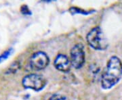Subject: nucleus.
<instances>
[{
    "instance_id": "39448f33",
    "label": "nucleus",
    "mask_w": 122,
    "mask_h": 100,
    "mask_svg": "<svg viewBox=\"0 0 122 100\" xmlns=\"http://www.w3.org/2000/svg\"><path fill=\"white\" fill-rule=\"evenodd\" d=\"M50 63L48 55L43 52L34 53L29 60L30 67L35 70H41L46 68Z\"/></svg>"
},
{
    "instance_id": "423d86ee",
    "label": "nucleus",
    "mask_w": 122,
    "mask_h": 100,
    "mask_svg": "<svg viewBox=\"0 0 122 100\" xmlns=\"http://www.w3.org/2000/svg\"><path fill=\"white\" fill-rule=\"evenodd\" d=\"M54 65L58 70L62 72H68L71 70V63L66 55L58 54L54 60Z\"/></svg>"
},
{
    "instance_id": "0eeeda50",
    "label": "nucleus",
    "mask_w": 122,
    "mask_h": 100,
    "mask_svg": "<svg viewBox=\"0 0 122 100\" xmlns=\"http://www.w3.org/2000/svg\"><path fill=\"white\" fill-rule=\"evenodd\" d=\"M12 52H13V49L10 48L8 49H7L6 51H5L4 53H2L0 55V62H2L5 61L6 59H8L9 57L11 56Z\"/></svg>"
},
{
    "instance_id": "9d476101",
    "label": "nucleus",
    "mask_w": 122,
    "mask_h": 100,
    "mask_svg": "<svg viewBox=\"0 0 122 100\" xmlns=\"http://www.w3.org/2000/svg\"><path fill=\"white\" fill-rule=\"evenodd\" d=\"M19 66H20V64H18L17 62H14L13 64H12L11 66L9 68L8 70L9 73H10V72H15L18 69Z\"/></svg>"
},
{
    "instance_id": "f257e3e1",
    "label": "nucleus",
    "mask_w": 122,
    "mask_h": 100,
    "mask_svg": "<svg viewBox=\"0 0 122 100\" xmlns=\"http://www.w3.org/2000/svg\"><path fill=\"white\" fill-rule=\"evenodd\" d=\"M122 77V62L117 56L109 59L101 77V87L109 89L117 84Z\"/></svg>"
},
{
    "instance_id": "20e7f679",
    "label": "nucleus",
    "mask_w": 122,
    "mask_h": 100,
    "mask_svg": "<svg viewBox=\"0 0 122 100\" xmlns=\"http://www.w3.org/2000/svg\"><path fill=\"white\" fill-rule=\"evenodd\" d=\"M71 63L75 68H81L85 63L86 55L82 44L78 43L74 45L71 50Z\"/></svg>"
},
{
    "instance_id": "6e6552de",
    "label": "nucleus",
    "mask_w": 122,
    "mask_h": 100,
    "mask_svg": "<svg viewBox=\"0 0 122 100\" xmlns=\"http://www.w3.org/2000/svg\"><path fill=\"white\" fill-rule=\"evenodd\" d=\"M70 11L73 14H90V12H87L85 10H82L81 9H79L78 8H75L73 7L70 9Z\"/></svg>"
},
{
    "instance_id": "7ed1b4c3",
    "label": "nucleus",
    "mask_w": 122,
    "mask_h": 100,
    "mask_svg": "<svg viewBox=\"0 0 122 100\" xmlns=\"http://www.w3.org/2000/svg\"><path fill=\"white\" fill-rule=\"evenodd\" d=\"M46 79L37 74H29L25 76L22 80V85L26 89H33L39 91L44 89L46 85Z\"/></svg>"
},
{
    "instance_id": "1a4fd4ad",
    "label": "nucleus",
    "mask_w": 122,
    "mask_h": 100,
    "mask_svg": "<svg viewBox=\"0 0 122 100\" xmlns=\"http://www.w3.org/2000/svg\"><path fill=\"white\" fill-rule=\"evenodd\" d=\"M20 12L24 15H30L31 12L26 5H22L20 7Z\"/></svg>"
},
{
    "instance_id": "9b49d317",
    "label": "nucleus",
    "mask_w": 122,
    "mask_h": 100,
    "mask_svg": "<svg viewBox=\"0 0 122 100\" xmlns=\"http://www.w3.org/2000/svg\"><path fill=\"white\" fill-rule=\"evenodd\" d=\"M48 100H66L65 97L60 94H54Z\"/></svg>"
},
{
    "instance_id": "f03ea898",
    "label": "nucleus",
    "mask_w": 122,
    "mask_h": 100,
    "mask_svg": "<svg viewBox=\"0 0 122 100\" xmlns=\"http://www.w3.org/2000/svg\"><path fill=\"white\" fill-rule=\"evenodd\" d=\"M86 40L89 45L96 50H105L108 48V41L99 26L94 27L87 33Z\"/></svg>"
}]
</instances>
